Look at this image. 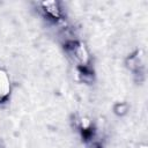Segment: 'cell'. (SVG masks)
Instances as JSON below:
<instances>
[{
	"label": "cell",
	"mask_w": 148,
	"mask_h": 148,
	"mask_svg": "<svg viewBox=\"0 0 148 148\" xmlns=\"http://www.w3.org/2000/svg\"><path fill=\"white\" fill-rule=\"evenodd\" d=\"M91 133H92V131H91L90 128H88V130H82V135H83L86 139H88V138L91 135Z\"/></svg>",
	"instance_id": "cell-1"
}]
</instances>
